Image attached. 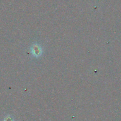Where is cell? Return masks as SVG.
Instances as JSON below:
<instances>
[{
	"label": "cell",
	"mask_w": 121,
	"mask_h": 121,
	"mask_svg": "<svg viewBox=\"0 0 121 121\" xmlns=\"http://www.w3.org/2000/svg\"><path fill=\"white\" fill-rule=\"evenodd\" d=\"M4 121H14V119L13 117L8 115L7 116V117L4 119Z\"/></svg>",
	"instance_id": "obj_1"
},
{
	"label": "cell",
	"mask_w": 121,
	"mask_h": 121,
	"mask_svg": "<svg viewBox=\"0 0 121 121\" xmlns=\"http://www.w3.org/2000/svg\"><path fill=\"white\" fill-rule=\"evenodd\" d=\"M34 52H34V53H35V55H38V54H40V53H41V51H40V48H38V49H35V47H34Z\"/></svg>",
	"instance_id": "obj_2"
}]
</instances>
